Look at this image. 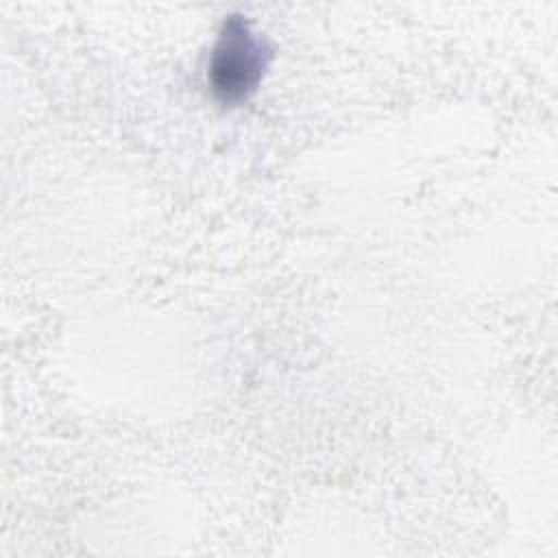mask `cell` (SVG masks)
<instances>
[{
    "mask_svg": "<svg viewBox=\"0 0 558 558\" xmlns=\"http://www.w3.org/2000/svg\"><path fill=\"white\" fill-rule=\"evenodd\" d=\"M268 59L270 48L251 22L244 15H229L209 57L207 81L211 94L225 105L248 98L257 89Z\"/></svg>",
    "mask_w": 558,
    "mask_h": 558,
    "instance_id": "1",
    "label": "cell"
}]
</instances>
